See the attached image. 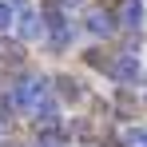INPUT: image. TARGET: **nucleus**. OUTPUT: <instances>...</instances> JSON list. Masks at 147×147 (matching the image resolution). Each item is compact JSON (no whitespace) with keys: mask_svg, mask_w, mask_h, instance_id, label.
<instances>
[{"mask_svg":"<svg viewBox=\"0 0 147 147\" xmlns=\"http://www.w3.org/2000/svg\"><path fill=\"white\" fill-rule=\"evenodd\" d=\"M44 96H48V84H44V80H36V76L20 80V84H16V92H12V99H16L20 107H36Z\"/></svg>","mask_w":147,"mask_h":147,"instance_id":"nucleus-1","label":"nucleus"},{"mask_svg":"<svg viewBox=\"0 0 147 147\" xmlns=\"http://www.w3.org/2000/svg\"><path fill=\"white\" fill-rule=\"evenodd\" d=\"M44 28L52 32V48H64V44H68V36H72V32H68V20H64V12H60V8H52L48 16H44Z\"/></svg>","mask_w":147,"mask_h":147,"instance_id":"nucleus-2","label":"nucleus"},{"mask_svg":"<svg viewBox=\"0 0 147 147\" xmlns=\"http://www.w3.org/2000/svg\"><path fill=\"white\" fill-rule=\"evenodd\" d=\"M107 72L115 76L119 84H131V80L139 76V60H135L131 52H123V56H119V60H115V64H107Z\"/></svg>","mask_w":147,"mask_h":147,"instance_id":"nucleus-3","label":"nucleus"},{"mask_svg":"<svg viewBox=\"0 0 147 147\" xmlns=\"http://www.w3.org/2000/svg\"><path fill=\"white\" fill-rule=\"evenodd\" d=\"M119 20L127 28H139L143 24V0H123L119 4Z\"/></svg>","mask_w":147,"mask_h":147,"instance_id":"nucleus-4","label":"nucleus"},{"mask_svg":"<svg viewBox=\"0 0 147 147\" xmlns=\"http://www.w3.org/2000/svg\"><path fill=\"white\" fill-rule=\"evenodd\" d=\"M20 40H36V36H40V32H44V20H40V16H36V12H28L24 8V16H20Z\"/></svg>","mask_w":147,"mask_h":147,"instance_id":"nucleus-5","label":"nucleus"},{"mask_svg":"<svg viewBox=\"0 0 147 147\" xmlns=\"http://www.w3.org/2000/svg\"><path fill=\"white\" fill-rule=\"evenodd\" d=\"M88 28H92V32H96V36H111V16H107V12H92V16H88Z\"/></svg>","mask_w":147,"mask_h":147,"instance_id":"nucleus-6","label":"nucleus"},{"mask_svg":"<svg viewBox=\"0 0 147 147\" xmlns=\"http://www.w3.org/2000/svg\"><path fill=\"white\" fill-rule=\"evenodd\" d=\"M123 147H147V127H131V131H123Z\"/></svg>","mask_w":147,"mask_h":147,"instance_id":"nucleus-7","label":"nucleus"},{"mask_svg":"<svg viewBox=\"0 0 147 147\" xmlns=\"http://www.w3.org/2000/svg\"><path fill=\"white\" fill-rule=\"evenodd\" d=\"M20 56H24V48H20V44H12V40H0V60H12V64H16Z\"/></svg>","mask_w":147,"mask_h":147,"instance_id":"nucleus-8","label":"nucleus"},{"mask_svg":"<svg viewBox=\"0 0 147 147\" xmlns=\"http://www.w3.org/2000/svg\"><path fill=\"white\" fill-rule=\"evenodd\" d=\"M56 84H60V96H68V99H80V88H76V80H68V76H60Z\"/></svg>","mask_w":147,"mask_h":147,"instance_id":"nucleus-9","label":"nucleus"},{"mask_svg":"<svg viewBox=\"0 0 147 147\" xmlns=\"http://www.w3.org/2000/svg\"><path fill=\"white\" fill-rule=\"evenodd\" d=\"M8 24H12V4H4V0H0V32H4Z\"/></svg>","mask_w":147,"mask_h":147,"instance_id":"nucleus-10","label":"nucleus"},{"mask_svg":"<svg viewBox=\"0 0 147 147\" xmlns=\"http://www.w3.org/2000/svg\"><path fill=\"white\" fill-rule=\"evenodd\" d=\"M40 147H60V143H56V139H44V143H40Z\"/></svg>","mask_w":147,"mask_h":147,"instance_id":"nucleus-11","label":"nucleus"}]
</instances>
